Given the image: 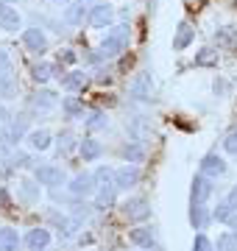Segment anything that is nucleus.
Returning <instances> with one entry per match:
<instances>
[{
    "mask_svg": "<svg viewBox=\"0 0 237 251\" xmlns=\"http://www.w3.org/2000/svg\"><path fill=\"white\" fill-rule=\"evenodd\" d=\"M128 45V25H118L112 28V34L103 39V45H100V56L103 59H115V56L123 53V48Z\"/></svg>",
    "mask_w": 237,
    "mask_h": 251,
    "instance_id": "obj_1",
    "label": "nucleus"
},
{
    "mask_svg": "<svg viewBox=\"0 0 237 251\" xmlns=\"http://www.w3.org/2000/svg\"><path fill=\"white\" fill-rule=\"evenodd\" d=\"M128 92H131V98H137V100H151V95H154V78H151V73L134 75Z\"/></svg>",
    "mask_w": 237,
    "mask_h": 251,
    "instance_id": "obj_2",
    "label": "nucleus"
},
{
    "mask_svg": "<svg viewBox=\"0 0 237 251\" xmlns=\"http://www.w3.org/2000/svg\"><path fill=\"white\" fill-rule=\"evenodd\" d=\"M123 215L128 221H145L151 215V206H148L145 198H128L126 204H123Z\"/></svg>",
    "mask_w": 237,
    "mask_h": 251,
    "instance_id": "obj_3",
    "label": "nucleus"
},
{
    "mask_svg": "<svg viewBox=\"0 0 237 251\" xmlns=\"http://www.w3.org/2000/svg\"><path fill=\"white\" fill-rule=\"evenodd\" d=\"M23 42H25V48L31 50V53H45L47 50V36L39 31V28H28V31H23Z\"/></svg>",
    "mask_w": 237,
    "mask_h": 251,
    "instance_id": "obj_4",
    "label": "nucleus"
},
{
    "mask_svg": "<svg viewBox=\"0 0 237 251\" xmlns=\"http://www.w3.org/2000/svg\"><path fill=\"white\" fill-rule=\"evenodd\" d=\"M37 181L45 184V187H59L64 181V173L56 165H42V168H37Z\"/></svg>",
    "mask_w": 237,
    "mask_h": 251,
    "instance_id": "obj_5",
    "label": "nucleus"
},
{
    "mask_svg": "<svg viewBox=\"0 0 237 251\" xmlns=\"http://www.w3.org/2000/svg\"><path fill=\"white\" fill-rule=\"evenodd\" d=\"M90 23L95 28H109L112 23H115V11H112V6H103V3L92 6L90 9Z\"/></svg>",
    "mask_w": 237,
    "mask_h": 251,
    "instance_id": "obj_6",
    "label": "nucleus"
},
{
    "mask_svg": "<svg viewBox=\"0 0 237 251\" xmlns=\"http://www.w3.org/2000/svg\"><path fill=\"white\" fill-rule=\"evenodd\" d=\"M20 23L23 20H20L17 9H11V3H0V28L14 34V31H20Z\"/></svg>",
    "mask_w": 237,
    "mask_h": 251,
    "instance_id": "obj_7",
    "label": "nucleus"
},
{
    "mask_svg": "<svg viewBox=\"0 0 237 251\" xmlns=\"http://www.w3.org/2000/svg\"><path fill=\"white\" fill-rule=\"evenodd\" d=\"M137 181H140V168L137 165H131V162H128L126 168H120L118 173H115V184H118V187H137Z\"/></svg>",
    "mask_w": 237,
    "mask_h": 251,
    "instance_id": "obj_8",
    "label": "nucleus"
},
{
    "mask_svg": "<svg viewBox=\"0 0 237 251\" xmlns=\"http://www.w3.org/2000/svg\"><path fill=\"white\" fill-rule=\"evenodd\" d=\"M229 168H226V162L220 159L218 153H207L204 159H201V173L204 176H223Z\"/></svg>",
    "mask_w": 237,
    "mask_h": 251,
    "instance_id": "obj_9",
    "label": "nucleus"
},
{
    "mask_svg": "<svg viewBox=\"0 0 237 251\" xmlns=\"http://www.w3.org/2000/svg\"><path fill=\"white\" fill-rule=\"evenodd\" d=\"M212 196V181H210V176H195L192 179V204H204L207 198Z\"/></svg>",
    "mask_w": 237,
    "mask_h": 251,
    "instance_id": "obj_10",
    "label": "nucleus"
},
{
    "mask_svg": "<svg viewBox=\"0 0 237 251\" xmlns=\"http://www.w3.org/2000/svg\"><path fill=\"white\" fill-rule=\"evenodd\" d=\"M92 187H98V184H95V176H87V173H81V176H75L73 181H70V193H73V196H90L92 193Z\"/></svg>",
    "mask_w": 237,
    "mask_h": 251,
    "instance_id": "obj_11",
    "label": "nucleus"
},
{
    "mask_svg": "<svg viewBox=\"0 0 237 251\" xmlns=\"http://www.w3.org/2000/svg\"><path fill=\"white\" fill-rule=\"evenodd\" d=\"M192 36H195V31H192L190 23H179L176 36H173V50H184V48L192 42Z\"/></svg>",
    "mask_w": 237,
    "mask_h": 251,
    "instance_id": "obj_12",
    "label": "nucleus"
},
{
    "mask_svg": "<svg viewBox=\"0 0 237 251\" xmlns=\"http://www.w3.org/2000/svg\"><path fill=\"white\" fill-rule=\"evenodd\" d=\"M25 243H28V249L42 251L47 243H50V232H47V229H34V232H28Z\"/></svg>",
    "mask_w": 237,
    "mask_h": 251,
    "instance_id": "obj_13",
    "label": "nucleus"
},
{
    "mask_svg": "<svg viewBox=\"0 0 237 251\" xmlns=\"http://www.w3.org/2000/svg\"><path fill=\"white\" fill-rule=\"evenodd\" d=\"M215 45L218 48H235L237 45V28H232V25L218 28V31H215Z\"/></svg>",
    "mask_w": 237,
    "mask_h": 251,
    "instance_id": "obj_14",
    "label": "nucleus"
},
{
    "mask_svg": "<svg viewBox=\"0 0 237 251\" xmlns=\"http://www.w3.org/2000/svg\"><path fill=\"white\" fill-rule=\"evenodd\" d=\"M17 95V78L11 75V70L0 73V98H14Z\"/></svg>",
    "mask_w": 237,
    "mask_h": 251,
    "instance_id": "obj_15",
    "label": "nucleus"
},
{
    "mask_svg": "<svg viewBox=\"0 0 237 251\" xmlns=\"http://www.w3.org/2000/svg\"><path fill=\"white\" fill-rule=\"evenodd\" d=\"M128 237H131V243H134V246H140V249H151V246H154V232H151V229H145V226L134 229Z\"/></svg>",
    "mask_w": 237,
    "mask_h": 251,
    "instance_id": "obj_16",
    "label": "nucleus"
},
{
    "mask_svg": "<svg viewBox=\"0 0 237 251\" xmlns=\"http://www.w3.org/2000/svg\"><path fill=\"white\" fill-rule=\"evenodd\" d=\"M28 145H31L34 151H47V148H50V134H47L45 128L31 131V134H28Z\"/></svg>",
    "mask_w": 237,
    "mask_h": 251,
    "instance_id": "obj_17",
    "label": "nucleus"
},
{
    "mask_svg": "<svg viewBox=\"0 0 237 251\" xmlns=\"http://www.w3.org/2000/svg\"><path fill=\"white\" fill-rule=\"evenodd\" d=\"M100 151H103V148H100V143H98V140H84V143L78 145V153H81V159H84V162L98 159V156H100Z\"/></svg>",
    "mask_w": 237,
    "mask_h": 251,
    "instance_id": "obj_18",
    "label": "nucleus"
},
{
    "mask_svg": "<svg viewBox=\"0 0 237 251\" xmlns=\"http://www.w3.org/2000/svg\"><path fill=\"white\" fill-rule=\"evenodd\" d=\"M195 67H218V50L215 48H204L195 53Z\"/></svg>",
    "mask_w": 237,
    "mask_h": 251,
    "instance_id": "obj_19",
    "label": "nucleus"
},
{
    "mask_svg": "<svg viewBox=\"0 0 237 251\" xmlns=\"http://www.w3.org/2000/svg\"><path fill=\"white\" fill-rule=\"evenodd\" d=\"M37 109H42V112H47V109H53L56 106V95L50 90H39L37 95H34V100H31Z\"/></svg>",
    "mask_w": 237,
    "mask_h": 251,
    "instance_id": "obj_20",
    "label": "nucleus"
},
{
    "mask_svg": "<svg viewBox=\"0 0 237 251\" xmlns=\"http://www.w3.org/2000/svg\"><path fill=\"white\" fill-rule=\"evenodd\" d=\"M20 237L14 229H0V251H17Z\"/></svg>",
    "mask_w": 237,
    "mask_h": 251,
    "instance_id": "obj_21",
    "label": "nucleus"
},
{
    "mask_svg": "<svg viewBox=\"0 0 237 251\" xmlns=\"http://www.w3.org/2000/svg\"><path fill=\"white\" fill-rule=\"evenodd\" d=\"M62 109L67 117H81L84 115V103L78 98H64L62 100Z\"/></svg>",
    "mask_w": 237,
    "mask_h": 251,
    "instance_id": "obj_22",
    "label": "nucleus"
},
{
    "mask_svg": "<svg viewBox=\"0 0 237 251\" xmlns=\"http://www.w3.org/2000/svg\"><path fill=\"white\" fill-rule=\"evenodd\" d=\"M95 184H98V187H118V184H115V173H112L109 168H98V171H95Z\"/></svg>",
    "mask_w": 237,
    "mask_h": 251,
    "instance_id": "obj_23",
    "label": "nucleus"
},
{
    "mask_svg": "<svg viewBox=\"0 0 237 251\" xmlns=\"http://www.w3.org/2000/svg\"><path fill=\"white\" fill-rule=\"evenodd\" d=\"M190 224L195 226V229H204L207 226V209L201 204H192V209H190Z\"/></svg>",
    "mask_w": 237,
    "mask_h": 251,
    "instance_id": "obj_24",
    "label": "nucleus"
},
{
    "mask_svg": "<svg viewBox=\"0 0 237 251\" xmlns=\"http://www.w3.org/2000/svg\"><path fill=\"white\" fill-rule=\"evenodd\" d=\"M215 251H237V234H232V232L220 234L218 243H215Z\"/></svg>",
    "mask_w": 237,
    "mask_h": 251,
    "instance_id": "obj_25",
    "label": "nucleus"
},
{
    "mask_svg": "<svg viewBox=\"0 0 237 251\" xmlns=\"http://www.w3.org/2000/svg\"><path fill=\"white\" fill-rule=\"evenodd\" d=\"M62 87H64V90H70V92L81 90V87H84V73H67V75L62 78Z\"/></svg>",
    "mask_w": 237,
    "mask_h": 251,
    "instance_id": "obj_26",
    "label": "nucleus"
},
{
    "mask_svg": "<svg viewBox=\"0 0 237 251\" xmlns=\"http://www.w3.org/2000/svg\"><path fill=\"white\" fill-rule=\"evenodd\" d=\"M115 190L118 187H100V193H98V209H109L112 204H115Z\"/></svg>",
    "mask_w": 237,
    "mask_h": 251,
    "instance_id": "obj_27",
    "label": "nucleus"
},
{
    "mask_svg": "<svg viewBox=\"0 0 237 251\" xmlns=\"http://www.w3.org/2000/svg\"><path fill=\"white\" fill-rule=\"evenodd\" d=\"M106 123H109V117H106V112H100V109L90 112V120H87V126H90L92 131H98V128H106Z\"/></svg>",
    "mask_w": 237,
    "mask_h": 251,
    "instance_id": "obj_28",
    "label": "nucleus"
},
{
    "mask_svg": "<svg viewBox=\"0 0 237 251\" xmlns=\"http://www.w3.org/2000/svg\"><path fill=\"white\" fill-rule=\"evenodd\" d=\"M123 156H126V159L131 162V165H137V162H142V156H145V151H142V148H140L137 143H128L126 148H123Z\"/></svg>",
    "mask_w": 237,
    "mask_h": 251,
    "instance_id": "obj_29",
    "label": "nucleus"
},
{
    "mask_svg": "<svg viewBox=\"0 0 237 251\" xmlns=\"http://www.w3.org/2000/svg\"><path fill=\"white\" fill-rule=\"evenodd\" d=\"M11 137V143H20V137L25 134V117H17V120H11V126L6 128Z\"/></svg>",
    "mask_w": 237,
    "mask_h": 251,
    "instance_id": "obj_30",
    "label": "nucleus"
},
{
    "mask_svg": "<svg viewBox=\"0 0 237 251\" xmlns=\"http://www.w3.org/2000/svg\"><path fill=\"white\" fill-rule=\"evenodd\" d=\"M50 75H53V67H50L47 62H39L37 67H34V81H37V84H45Z\"/></svg>",
    "mask_w": 237,
    "mask_h": 251,
    "instance_id": "obj_31",
    "label": "nucleus"
},
{
    "mask_svg": "<svg viewBox=\"0 0 237 251\" xmlns=\"http://www.w3.org/2000/svg\"><path fill=\"white\" fill-rule=\"evenodd\" d=\"M20 193H23V198H25L28 204H34V201L39 198V187L34 184V181H23V184H20Z\"/></svg>",
    "mask_w": 237,
    "mask_h": 251,
    "instance_id": "obj_32",
    "label": "nucleus"
},
{
    "mask_svg": "<svg viewBox=\"0 0 237 251\" xmlns=\"http://www.w3.org/2000/svg\"><path fill=\"white\" fill-rule=\"evenodd\" d=\"M64 20L70 23V25H78L84 20V3H75V6H70L67 9V14H64Z\"/></svg>",
    "mask_w": 237,
    "mask_h": 251,
    "instance_id": "obj_33",
    "label": "nucleus"
},
{
    "mask_svg": "<svg viewBox=\"0 0 237 251\" xmlns=\"http://www.w3.org/2000/svg\"><path fill=\"white\" fill-rule=\"evenodd\" d=\"M192 251H215V246L207 240V234H198V237L192 240Z\"/></svg>",
    "mask_w": 237,
    "mask_h": 251,
    "instance_id": "obj_34",
    "label": "nucleus"
},
{
    "mask_svg": "<svg viewBox=\"0 0 237 251\" xmlns=\"http://www.w3.org/2000/svg\"><path fill=\"white\" fill-rule=\"evenodd\" d=\"M212 218H215V221H229V218H232V206H229V201H226V204H218V206H215Z\"/></svg>",
    "mask_w": 237,
    "mask_h": 251,
    "instance_id": "obj_35",
    "label": "nucleus"
},
{
    "mask_svg": "<svg viewBox=\"0 0 237 251\" xmlns=\"http://www.w3.org/2000/svg\"><path fill=\"white\" fill-rule=\"evenodd\" d=\"M70 148H73V134H70V131H64V134H59V151H62V153H67Z\"/></svg>",
    "mask_w": 237,
    "mask_h": 251,
    "instance_id": "obj_36",
    "label": "nucleus"
},
{
    "mask_svg": "<svg viewBox=\"0 0 237 251\" xmlns=\"http://www.w3.org/2000/svg\"><path fill=\"white\" fill-rule=\"evenodd\" d=\"M223 148H226L232 156H237V131H232V134L226 137V143H223Z\"/></svg>",
    "mask_w": 237,
    "mask_h": 251,
    "instance_id": "obj_37",
    "label": "nucleus"
},
{
    "mask_svg": "<svg viewBox=\"0 0 237 251\" xmlns=\"http://www.w3.org/2000/svg\"><path fill=\"white\" fill-rule=\"evenodd\" d=\"M9 67H11L9 53H6V50H0V73H3V70H9Z\"/></svg>",
    "mask_w": 237,
    "mask_h": 251,
    "instance_id": "obj_38",
    "label": "nucleus"
},
{
    "mask_svg": "<svg viewBox=\"0 0 237 251\" xmlns=\"http://www.w3.org/2000/svg\"><path fill=\"white\" fill-rule=\"evenodd\" d=\"M226 201H229V206H232V209H237V184L229 190V198H226Z\"/></svg>",
    "mask_w": 237,
    "mask_h": 251,
    "instance_id": "obj_39",
    "label": "nucleus"
},
{
    "mask_svg": "<svg viewBox=\"0 0 237 251\" xmlns=\"http://www.w3.org/2000/svg\"><path fill=\"white\" fill-rule=\"evenodd\" d=\"M75 59H78V56H75L73 50H64V53H62V62H64V64H73Z\"/></svg>",
    "mask_w": 237,
    "mask_h": 251,
    "instance_id": "obj_40",
    "label": "nucleus"
},
{
    "mask_svg": "<svg viewBox=\"0 0 237 251\" xmlns=\"http://www.w3.org/2000/svg\"><path fill=\"white\" fill-rule=\"evenodd\" d=\"M215 92H226V84L223 81H215Z\"/></svg>",
    "mask_w": 237,
    "mask_h": 251,
    "instance_id": "obj_41",
    "label": "nucleus"
},
{
    "mask_svg": "<svg viewBox=\"0 0 237 251\" xmlns=\"http://www.w3.org/2000/svg\"><path fill=\"white\" fill-rule=\"evenodd\" d=\"M229 224H232V229L237 232V215H232V218H229Z\"/></svg>",
    "mask_w": 237,
    "mask_h": 251,
    "instance_id": "obj_42",
    "label": "nucleus"
},
{
    "mask_svg": "<svg viewBox=\"0 0 237 251\" xmlns=\"http://www.w3.org/2000/svg\"><path fill=\"white\" fill-rule=\"evenodd\" d=\"M0 120H9V112H6L3 106H0Z\"/></svg>",
    "mask_w": 237,
    "mask_h": 251,
    "instance_id": "obj_43",
    "label": "nucleus"
},
{
    "mask_svg": "<svg viewBox=\"0 0 237 251\" xmlns=\"http://www.w3.org/2000/svg\"><path fill=\"white\" fill-rule=\"evenodd\" d=\"M0 3H17V0H0Z\"/></svg>",
    "mask_w": 237,
    "mask_h": 251,
    "instance_id": "obj_44",
    "label": "nucleus"
},
{
    "mask_svg": "<svg viewBox=\"0 0 237 251\" xmlns=\"http://www.w3.org/2000/svg\"><path fill=\"white\" fill-rule=\"evenodd\" d=\"M56 3H67V0H56Z\"/></svg>",
    "mask_w": 237,
    "mask_h": 251,
    "instance_id": "obj_45",
    "label": "nucleus"
}]
</instances>
